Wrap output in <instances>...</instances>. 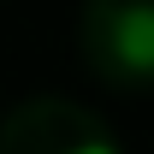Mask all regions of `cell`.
Instances as JSON below:
<instances>
[{
  "label": "cell",
  "mask_w": 154,
  "mask_h": 154,
  "mask_svg": "<svg viewBox=\"0 0 154 154\" xmlns=\"http://www.w3.org/2000/svg\"><path fill=\"white\" fill-rule=\"evenodd\" d=\"M65 154H119L113 142H77V148H65Z\"/></svg>",
  "instance_id": "2"
},
{
  "label": "cell",
  "mask_w": 154,
  "mask_h": 154,
  "mask_svg": "<svg viewBox=\"0 0 154 154\" xmlns=\"http://www.w3.org/2000/svg\"><path fill=\"white\" fill-rule=\"evenodd\" d=\"M113 54L131 71H154V6H131L113 30Z\"/></svg>",
  "instance_id": "1"
}]
</instances>
